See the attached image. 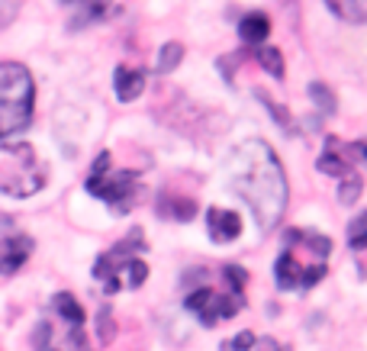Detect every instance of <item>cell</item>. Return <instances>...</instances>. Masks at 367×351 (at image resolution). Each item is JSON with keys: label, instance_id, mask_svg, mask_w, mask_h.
Returning a JSON list of instances; mask_svg holds the SVG:
<instances>
[{"label": "cell", "instance_id": "11", "mask_svg": "<svg viewBox=\"0 0 367 351\" xmlns=\"http://www.w3.org/2000/svg\"><path fill=\"white\" fill-rule=\"evenodd\" d=\"M206 226H210V235L216 242H232V239H239V232H241V219H239V213H232V210H210Z\"/></svg>", "mask_w": 367, "mask_h": 351}, {"label": "cell", "instance_id": "2", "mask_svg": "<svg viewBox=\"0 0 367 351\" xmlns=\"http://www.w3.org/2000/svg\"><path fill=\"white\" fill-rule=\"evenodd\" d=\"M332 255L329 235L313 229H287L283 248L274 265V277L281 290H309L325 277V261Z\"/></svg>", "mask_w": 367, "mask_h": 351}, {"label": "cell", "instance_id": "7", "mask_svg": "<svg viewBox=\"0 0 367 351\" xmlns=\"http://www.w3.org/2000/svg\"><path fill=\"white\" fill-rule=\"evenodd\" d=\"M319 171H322V174L338 178V184H342L338 200L345 203V206H348V203H355L357 197H361V178H357L355 165L348 161V155H342V145H338L335 138H329L325 152L319 155Z\"/></svg>", "mask_w": 367, "mask_h": 351}, {"label": "cell", "instance_id": "19", "mask_svg": "<svg viewBox=\"0 0 367 351\" xmlns=\"http://www.w3.org/2000/svg\"><path fill=\"white\" fill-rule=\"evenodd\" d=\"M254 341H258V339H254L252 332H239L235 339H229L226 345H222V351H252Z\"/></svg>", "mask_w": 367, "mask_h": 351}, {"label": "cell", "instance_id": "10", "mask_svg": "<svg viewBox=\"0 0 367 351\" xmlns=\"http://www.w3.org/2000/svg\"><path fill=\"white\" fill-rule=\"evenodd\" d=\"M113 90L119 100H136L142 90H145V71L142 68H129V64H119L113 75Z\"/></svg>", "mask_w": 367, "mask_h": 351}, {"label": "cell", "instance_id": "8", "mask_svg": "<svg viewBox=\"0 0 367 351\" xmlns=\"http://www.w3.org/2000/svg\"><path fill=\"white\" fill-rule=\"evenodd\" d=\"M68 10H74L71 16V29L91 26L97 20H106L113 13V0H62Z\"/></svg>", "mask_w": 367, "mask_h": 351}, {"label": "cell", "instance_id": "5", "mask_svg": "<svg viewBox=\"0 0 367 351\" xmlns=\"http://www.w3.org/2000/svg\"><path fill=\"white\" fill-rule=\"evenodd\" d=\"M87 193L110 203L116 213H129L139 200V171H113L110 152H100L91 174H87Z\"/></svg>", "mask_w": 367, "mask_h": 351}, {"label": "cell", "instance_id": "15", "mask_svg": "<svg viewBox=\"0 0 367 351\" xmlns=\"http://www.w3.org/2000/svg\"><path fill=\"white\" fill-rule=\"evenodd\" d=\"M52 306L62 313L64 319L71 322L74 329H81L84 326V309H81V303L71 297V293H55V300H52Z\"/></svg>", "mask_w": 367, "mask_h": 351}, {"label": "cell", "instance_id": "13", "mask_svg": "<svg viewBox=\"0 0 367 351\" xmlns=\"http://www.w3.org/2000/svg\"><path fill=\"white\" fill-rule=\"evenodd\" d=\"M268 32H271V20H268L264 13H248V16L239 23V36L248 45L264 43V36H268Z\"/></svg>", "mask_w": 367, "mask_h": 351}, {"label": "cell", "instance_id": "3", "mask_svg": "<svg viewBox=\"0 0 367 351\" xmlns=\"http://www.w3.org/2000/svg\"><path fill=\"white\" fill-rule=\"evenodd\" d=\"M142 252H145V235L129 232L123 242H116L110 252L97 258L94 265V277L106 287V293H116V290H136L148 280V265L142 261Z\"/></svg>", "mask_w": 367, "mask_h": 351}, {"label": "cell", "instance_id": "18", "mask_svg": "<svg viewBox=\"0 0 367 351\" xmlns=\"http://www.w3.org/2000/svg\"><path fill=\"white\" fill-rule=\"evenodd\" d=\"M180 55H184V49H180L178 43H168L161 52H158V71L165 75V71H174L180 62Z\"/></svg>", "mask_w": 367, "mask_h": 351}, {"label": "cell", "instance_id": "17", "mask_svg": "<svg viewBox=\"0 0 367 351\" xmlns=\"http://www.w3.org/2000/svg\"><path fill=\"white\" fill-rule=\"evenodd\" d=\"M348 245L351 248H367V213L351 219V226H348Z\"/></svg>", "mask_w": 367, "mask_h": 351}, {"label": "cell", "instance_id": "20", "mask_svg": "<svg viewBox=\"0 0 367 351\" xmlns=\"http://www.w3.org/2000/svg\"><path fill=\"white\" fill-rule=\"evenodd\" d=\"M49 322H43L39 329H36V351H58V348H52V341H49Z\"/></svg>", "mask_w": 367, "mask_h": 351}, {"label": "cell", "instance_id": "6", "mask_svg": "<svg viewBox=\"0 0 367 351\" xmlns=\"http://www.w3.org/2000/svg\"><path fill=\"white\" fill-rule=\"evenodd\" d=\"M184 306L197 316L203 326H216V322L232 319L241 306H245V290H216V287H197L190 290Z\"/></svg>", "mask_w": 367, "mask_h": 351}, {"label": "cell", "instance_id": "16", "mask_svg": "<svg viewBox=\"0 0 367 351\" xmlns=\"http://www.w3.org/2000/svg\"><path fill=\"white\" fill-rule=\"evenodd\" d=\"M254 58H258V64H261L268 75H274L277 81L283 77V58L277 49H268V45H261V49H254Z\"/></svg>", "mask_w": 367, "mask_h": 351}, {"label": "cell", "instance_id": "12", "mask_svg": "<svg viewBox=\"0 0 367 351\" xmlns=\"http://www.w3.org/2000/svg\"><path fill=\"white\" fill-rule=\"evenodd\" d=\"M158 210H161V216H171V219L187 223V219H193V213H197V200H190V197H178V193H161Z\"/></svg>", "mask_w": 367, "mask_h": 351}, {"label": "cell", "instance_id": "9", "mask_svg": "<svg viewBox=\"0 0 367 351\" xmlns=\"http://www.w3.org/2000/svg\"><path fill=\"white\" fill-rule=\"evenodd\" d=\"M29 252H32V242L26 235L3 239V242H0V274H16V271L26 265Z\"/></svg>", "mask_w": 367, "mask_h": 351}, {"label": "cell", "instance_id": "21", "mask_svg": "<svg viewBox=\"0 0 367 351\" xmlns=\"http://www.w3.org/2000/svg\"><path fill=\"white\" fill-rule=\"evenodd\" d=\"M97 335H100L104 341L113 335V326H110V309H100V316H97Z\"/></svg>", "mask_w": 367, "mask_h": 351}, {"label": "cell", "instance_id": "22", "mask_svg": "<svg viewBox=\"0 0 367 351\" xmlns=\"http://www.w3.org/2000/svg\"><path fill=\"white\" fill-rule=\"evenodd\" d=\"M309 94H313L316 104H322V100H325V107H329V113H332V107H335V100H332V94H329V90H325L322 84H313V87H309Z\"/></svg>", "mask_w": 367, "mask_h": 351}, {"label": "cell", "instance_id": "14", "mask_svg": "<svg viewBox=\"0 0 367 351\" xmlns=\"http://www.w3.org/2000/svg\"><path fill=\"white\" fill-rule=\"evenodd\" d=\"M329 10L345 23H367V0H325Z\"/></svg>", "mask_w": 367, "mask_h": 351}, {"label": "cell", "instance_id": "4", "mask_svg": "<svg viewBox=\"0 0 367 351\" xmlns=\"http://www.w3.org/2000/svg\"><path fill=\"white\" fill-rule=\"evenodd\" d=\"M36 84L26 64L0 62V138L16 136L29 126Z\"/></svg>", "mask_w": 367, "mask_h": 351}, {"label": "cell", "instance_id": "1", "mask_svg": "<svg viewBox=\"0 0 367 351\" xmlns=\"http://www.w3.org/2000/svg\"><path fill=\"white\" fill-rule=\"evenodd\" d=\"M229 184L248 203L261 229L281 223L287 210V178L277 155L264 142L252 138L229 155Z\"/></svg>", "mask_w": 367, "mask_h": 351}]
</instances>
